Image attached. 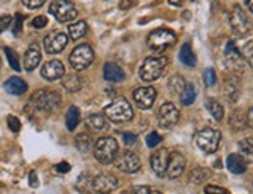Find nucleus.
Masks as SVG:
<instances>
[{
  "label": "nucleus",
  "instance_id": "nucleus-1",
  "mask_svg": "<svg viewBox=\"0 0 253 194\" xmlns=\"http://www.w3.org/2000/svg\"><path fill=\"white\" fill-rule=\"evenodd\" d=\"M104 116L112 123H128L134 118V111L126 98H115L104 107Z\"/></svg>",
  "mask_w": 253,
  "mask_h": 194
},
{
  "label": "nucleus",
  "instance_id": "nucleus-2",
  "mask_svg": "<svg viewBox=\"0 0 253 194\" xmlns=\"http://www.w3.org/2000/svg\"><path fill=\"white\" fill-rule=\"evenodd\" d=\"M61 95L55 90L50 89H40L33 93L31 96V104L35 106V109L42 112H55L61 106Z\"/></svg>",
  "mask_w": 253,
  "mask_h": 194
},
{
  "label": "nucleus",
  "instance_id": "nucleus-3",
  "mask_svg": "<svg viewBox=\"0 0 253 194\" xmlns=\"http://www.w3.org/2000/svg\"><path fill=\"white\" fill-rule=\"evenodd\" d=\"M93 154L101 165L112 163L115 155L118 154V143L112 137H101L93 145Z\"/></svg>",
  "mask_w": 253,
  "mask_h": 194
},
{
  "label": "nucleus",
  "instance_id": "nucleus-4",
  "mask_svg": "<svg viewBox=\"0 0 253 194\" xmlns=\"http://www.w3.org/2000/svg\"><path fill=\"white\" fill-rule=\"evenodd\" d=\"M168 66V58L165 56H151L146 58L140 67V78L146 82L159 79Z\"/></svg>",
  "mask_w": 253,
  "mask_h": 194
},
{
  "label": "nucleus",
  "instance_id": "nucleus-5",
  "mask_svg": "<svg viewBox=\"0 0 253 194\" xmlns=\"http://www.w3.org/2000/svg\"><path fill=\"white\" fill-rule=\"evenodd\" d=\"M176 40H177V36L174 31L168 28H159V30H154L152 33L147 36L146 44L149 47V50L155 53H163L166 48L174 45Z\"/></svg>",
  "mask_w": 253,
  "mask_h": 194
},
{
  "label": "nucleus",
  "instance_id": "nucleus-6",
  "mask_svg": "<svg viewBox=\"0 0 253 194\" xmlns=\"http://www.w3.org/2000/svg\"><path fill=\"white\" fill-rule=\"evenodd\" d=\"M220 138H222V135H220L219 131L212 127H205L196 134V145L200 151H204L205 154H213L219 148Z\"/></svg>",
  "mask_w": 253,
  "mask_h": 194
},
{
  "label": "nucleus",
  "instance_id": "nucleus-7",
  "mask_svg": "<svg viewBox=\"0 0 253 194\" xmlns=\"http://www.w3.org/2000/svg\"><path fill=\"white\" fill-rule=\"evenodd\" d=\"M228 22H230L231 30H233V33L238 38L249 35L250 30H252L250 19H249L247 13L239 5H235L233 8H231L230 16H228Z\"/></svg>",
  "mask_w": 253,
  "mask_h": 194
},
{
  "label": "nucleus",
  "instance_id": "nucleus-8",
  "mask_svg": "<svg viewBox=\"0 0 253 194\" xmlns=\"http://www.w3.org/2000/svg\"><path fill=\"white\" fill-rule=\"evenodd\" d=\"M48 9H50V14L61 24L70 22V20L76 19L78 16V9L75 3L70 2V0H53Z\"/></svg>",
  "mask_w": 253,
  "mask_h": 194
},
{
  "label": "nucleus",
  "instance_id": "nucleus-9",
  "mask_svg": "<svg viewBox=\"0 0 253 194\" xmlns=\"http://www.w3.org/2000/svg\"><path fill=\"white\" fill-rule=\"evenodd\" d=\"M93 58H95L93 48L89 44H81V45L73 48V51L70 53L69 61H70V66L73 69L78 70V72H82L93 62Z\"/></svg>",
  "mask_w": 253,
  "mask_h": 194
},
{
  "label": "nucleus",
  "instance_id": "nucleus-10",
  "mask_svg": "<svg viewBox=\"0 0 253 194\" xmlns=\"http://www.w3.org/2000/svg\"><path fill=\"white\" fill-rule=\"evenodd\" d=\"M113 165L121 172H126V174H134V172H137L142 168V161H140L139 155L131 153V151H123V153H118L117 155H115Z\"/></svg>",
  "mask_w": 253,
  "mask_h": 194
},
{
  "label": "nucleus",
  "instance_id": "nucleus-11",
  "mask_svg": "<svg viewBox=\"0 0 253 194\" xmlns=\"http://www.w3.org/2000/svg\"><path fill=\"white\" fill-rule=\"evenodd\" d=\"M90 188L97 194H109L118 188V179L113 174H98L92 177Z\"/></svg>",
  "mask_w": 253,
  "mask_h": 194
},
{
  "label": "nucleus",
  "instance_id": "nucleus-12",
  "mask_svg": "<svg viewBox=\"0 0 253 194\" xmlns=\"http://www.w3.org/2000/svg\"><path fill=\"white\" fill-rule=\"evenodd\" d=\"M69 44V36L62 31H51L44 38V48L50 55H58Z\"/></svg>",
  "mask_w": 253,
  "mask_h": 194
},
{
  "label": "nucleus",
  "instance_id": "nucleus-13",
  "mask_svg": "<svg viewBox=\"0 0 253 194\" xmlns=\"http://www.w3.org/2000/svg\"><path fill=\"white\" fill-rule=\"evenodd\" d=\"M224 58H225V64L230 70L233 72H242L244 69V59H242L241 51L236 48V45L233 42H227L225 50H224Z\"/></svg>",
  "mask_w": 253,
  "mask_h": 194
},
{
  "label": "nucleus",
  "instance_id": "nucleus-14",
  "mask_svg": "<svg viewBox=\"0 0 253 194\" xmlns=\"http://www.w3.org/2000/svg\"><path fill=\"white\" fill-rule=\"evenodd\" d=\"M179 118H181V112L173 103H165L159 109V124L162 127H173L177 124Z\"/></svg>",
  "mask_w": 253,
  "mask_h": 194
},
{
  "label": "nucleus",
  "instance_id": "nucleus-15",
  "mask_svg": "<svg viewBox=\"0 0 253 194\" xmlns=\"http://www.w3.org/2000/svg\"><path fill=\"white\" fill-rule=\"evenodd\" d=\"M155 96H157V90L151 87V85H147V87H139L134 90V101L143 111L151 109L155 101Z\"/></svg>",
  "mask_w": 253,
  "mask_h": 194
},
{
  "label": "nucleus",
  "instance_id": "nucleus-16",
  "mask_svg": "<svg viewBox=\"0 0 253 194\" xmlns=\"http://www.w3.org/2000/svg\"><path fill=\"white\" fill-rule=\"evenodd\" d=\"M40 75H42V78L47 79V81L61 79L66 75L64 64H62L61 61H58V59L47 61L44 66H42V69H40Z\"/></svg>",
  "mask_w": 253,
  "mask_h": 194
},
{
  "label": "nucleus",
  "instance_id": "nucleus-17",
  "mask_svg": "<svg viewBox=\"0 0 253 194\" xmlns=\"http://www.w3.org/2000/svg\"><path fill=\"white\" fill-rule=\"evenodd\" d=\"M168 161H170V153H168V149H165V148L157 149L155 153L151 155V166L159 177L166 176Z\"/></svg>",
  "mask_w": 253,
  "mask_h": 194
},
{
  "label": "nucleus",
  "instance_id": "nucleus-18",
  "mask_svg": "<svg viewBox=\"0 0 253 194\" xmlns=\"http://www.w3.org/2000/svg\"><path fill=\"white\" fill-rule=\"evenodd\" d=\"M186 166L185 157L181 153H173L170 154V161H168V168H166V176L170 179H177L183 174Z\"/></svg>",
  "mask_w": 253,
  "mask_h": 194
},
{
  "label": "nucleus",
  "instance_id": "nucleus-19",
  "mask_svg": "<svg viewBox=\"0 0 253 194\" xmlns=\"http://www.w3.org/2000/svg\"><path fill=\"white\" fill-rule=\"evenodd\" d=\"M222 92H224V96L228 103H236L239 98V93H241L239 77H236V75H230V77H227Z\"/></svg>",
  "mask_w": 253,
  "mask_h": 194
},
{
  "label": "nucleus",
  "instance_id": "nucleus-20",
  "mask_svg": "<svg viewBox=\"0 0 253 194\" xmlns=\"http://www.w3.org/2000/svg\"><path fill=\"white\" fill-rule=\"evenodd\" d=\"M40 50L36 44H31L28 47V50L25 51V56H24V69L27 72H31V70H35L37 66H39V62H40Z\"/></svg>",
  "mask_w": 253,
  "mask_h": 194
},
{
  "label": "nucleus",
  "instance_id": "nucleus-21",
  "mask_svg": "<svg viewBox=\"0 0 253 194\" xmlns=\"http://www.w3.org/2000/svg\"><path fill=\"white\" fill-rule=\"evenodd\" d=\"M103 75H104V79L109 81V82H121L126 78L123 69L120 66H117L115 62H106V64H104Z\"/></svg>",
  "mask_w": 253,
  "mask_h": 194
},
{
  "label": "nucleus",
  "instance_id": "nucleus-22",
  "mask_svg": "<svg viewBox=\"0 0 253 194\" xmlns=\"http://www.w3.org/2000/svg\"><path fill=\"white\" fill-rule=\"evenodd\" d=\"M3 89L9 93V95H14V96H19L22 95L28 90V84L19 77H11L8 78L6 82L3 84Z\"/></svg>",
  "mask_w": 253,
  "mask_h": 194
},
{
  "label": "nucleus",
  "instance_id": "nucleus-23",
  "mask_svg": "<svg viewBox=\"0 0 253 194\" xmlns=\"http://www.w3.org/2000/svg\"><path fill=\"white\" fill-rule=\"evenodd\" d=\"M227 168L233 172V174H244L247 171V161L239 154H230L227 157Z\"/></svg>",
  "mask_w": 253,
  "mask_h": 194
},
{
  "label": "nucleus",
  "instance_id": "nucleus-24",
  "mask_svg": "<svg viewBox=\"0 0 253 194\" xmlns=\"http://www.w3.org/2000/svg\"><path fill=\"white\" fill-rule=\"evenodd\" d=\"M228 124L233 131H242V129L247 126V114L241 109H235L230 114Z\"/></svg>",
  "mask_w": 253,
  "mask_h": 194
},
{
  "label": "nucleus",
  "instance_id": "nucleus-25",
  "mask_svg": "<svg viewBox=\"0 0 253 194\" xmlns=\"http://www.w3.org/2000/svg\"><path fill=\"white\" fill-rule=\"evenodd\" d=\"M86 124L93 129V131H106L109 127V123H108V118L104 116L103 114H92L87 116L86 120Z\"/></svg>",
  "mask_w": 253,
  "mask_h": 194
},
{
  "label": "nucleus",
  "instance_id": "nucleus-26",
  "mask_svg": "<svg viewBox=\"0 0 253 194\" xmlns=\"http://www.w3.org/2000/svg\"><path fill=\"white\" fill-rule=\"evenodd\" d=\"M67 31H69V38L70 39L78 40L82 36L87 35V24L84 22V20H76V22H73V24L69 25Z\"/></svg>",
  "mask_w": 253,
  "mask_h": 194
},
{
  "label": "nucleus",
  "instance_id": "nucleus-27",
  "mask_svg": "<svg viewBox=\"0 0 253 194\" xmlns=\"http://www.w3.org/2000/svg\"><path fill=\"white\" fill-rule=\"evenodd\" d=\"M205 107L208 109V112L213 115V118L216 121H222L224 120V107L215 98H207L205 100Z\"/></svg>",
  "mask_w": 253,
  "mask_h": 194
},
{
  "label": "nucleus",
  "instance_id": "nucleus-28",
  "mask_svg": "<svg viewBox=\"0 0 253 194\" xmlns=\"http://www.w3.org/2000/svg\"><path fill=\"white\" fill-rule=\"evenodd\" d=\"M62 85H64V89L67 92H79L82 89V79L78 77V75L72 73V75H67V77H64V79H62Z\"/></svg>",
  "mask_w": 253,
  "mask_h": 194
},
{
  "label": "nucleus",
  "instance_id": "nucleus-29",
  "mask_svg": "<svg viewBox=\"0 0 253 194\" xmlns=\"http://www.w3.org/2000/svg\"><path fill=\"white\" fill-rule=\"evenodd\" d=\"M179 58H181L182 64H185V66H188V67L196 66V55L191 48V44H188V42L182 45L181 51H179Z\"/></svg>",
  "mask_w": 253,
  "mask_h": 194
},
{
  "label": "nucleus",
  "instance_id": "nucleus-30",
  "mask_svg": "<svg viewBox=\"0 0 253 194\" xmlns=\"http://www.w3.org/2000/svg\"><path fill=\"white\" fill-rule=\"evenodd\" d=\"M239 155L247 163H253V138H244L239 142Z\"/></svg>",
  "mask_w": 253,
  "mask_h": 194
},
{
  "label": "nucleus",
  "instance_id": "nucleus-31",
  "mask_svg": "<svg viewBox=\"0 0 253 194\" xmlns=\"http://www.w3.org/2000/svg\"><path fill=\"white\" fill-rule=\"evenodd\" d=\"M79 120H81L79 109L76 106H72L70 109L67 111V115H66V124H67L69 131H75L76 126L79 124Z\"/></svg>",
  "mask_w": 253,
  "mask_h": 194
},
{
  "label": "nucleus",
  "instance_id": "nucleus-32",
  "mask_svg": "<svg viewBox=\"0 0 253 194\" xmlns=\"http://www.w3.org/2000/svg\"><path fill=\"white\" fill-rule=\"evenodd\" d=\"M185 85H186L185 79L182 77H179V75H174V77L170 78L168 89H170V92L174 93V95H181L183 92V89H185Z\"/></svg>",
  "mask_w": 253,
  "mask_h": 194
},
{
  "label": "nucleus",
  "instance_id": "nucleus-33",
  "mask_svg": "<svg viewBox=\"0 0 253 194\" xmlns=\"http://www.w3.org/2000/svg\"><path fill=\"white\" fill-rule=\"evenodd\" d=\"M196 100V87L193 84H186L183 92L181 93V103L183 106H191Z\"/></svg>",
  "mask_w": 253,
  "mask_h": 194
},
{
  "label": "nucleus",
  "instance_id": "nucleus-34",
  "mask_svg": "<svg viewBox=\"0 0 253 194\" xmlns=\"http://www.w3.org/2000/svg\"><path fill=\"white\" fill-rule=\"evenodd\" d=\"M75 143H76V148L81 151V153H89V151L92 149V146H93L92 137L89 134H79V135H76Z\"/></svg>",
  "mask_w": 253,
  "mask_h": 194
},
{
  "label": "nucleus",
  "instance_id": "nucleus-35",
  "mask_svg": "<svg viewBox=\"0 0 253 194\" xmlns=\"http://www.w3.org/2000/svg\"><path fill=\"white\" fill-rule=\"evenodd\" d=\"M208 177H210V171L205 168H196L191 171V174H189V180H191L193 183H202Z\"/></svg>",
  "mask_w": 253,
  "mask_h": 194
},
{
  "label": "nucleus",
  "instance_id": "nucleus-36",
  "mask_svg": "<svg viewBox=\"0 0 253 194\" xmlns=\"http://www.w3.org/2000/svg\"><path fill=\"white\" fill-rule=\"evenodd\" d=\"M241 55L249 66L253 69V40H249L244 44V47L241 48Z\"/></svg>",
  "mask_w": 253,
  "mask_h": 194
},
{
  "label": "nucleus",
  "instance_id": "nucleus-37",
  "mask_svg": "<svg viewBox=\"0 0 253 194\" xmlns=\"http://www.w3.org/2000/svg\"><path fill=\"white\" fill-rule=\"evenodd\" d=\"M5 55H6V58H8V62H9V66H11V69L16 70V72H20V62H19L17 53H16L13 48L6 47V48H5Z\"/></svg>",
  "mask_w": 253,
  "mask_h": 194
},
{
  "label": "nucleus",
  "instance_id": "nucleus-38",
  "mask_svg": "<svg viewBox=\"0 0 253 194\" xmlns=\"http://www.w3.org/2000/svg\"><path fill=\"white\" fill-rule=\"evenodd\" d=\"M24 19H25V16L24 14H20V13H16V16H14V25H13V33H14V36H19L20 33H22V27H24Z\"/></svg>",
  "mask_w": 253,
  "mask_h": 194
},
{
  "label": "nucleus",
  "instance_id": "nucleus-39",
  "mask_svg": "<svg viewBox=\"0 0 253 194\" xmlns=\"http://www.w3.org/2000/svg\"><path fill=\"white\" fill-rule=\"evenodd\" d=\"M204 81H205L207 87H213V85L216 84V81H217L215 69H207L205 70V73H204Z\"/></svg>",
  "mask_w": 253,
  "mask_h": 194
},
{
  "label": "nucleus",
  "instance_id": "nucleus-40",
  "mask_svg": "<svg viewBox=\"0 0 253 194\" xmlns=\"http://www.w3.org/2000/svg\"><path fill=\"white\" fill-rule=\"evenodd\" d=\"M6 123H8V127H9V131H11V132L17 134V132L20 131V120H19L17 116L9 115V116L6 118Z\"/></svg>",
  "mask_w": 253,
  "mask_h": 194
},
{
  "label": "nucleus",
  "instance_id": "nucleus-41",
  "mask_svg": "<svg viewBox=\"0 0 253 194\" xmlns=\"http://www.w3.org/2000/svg\"><path fill=\"white\" fill-rule=\"evenodd\" d=\"M162 143V135H159L157 132H151L149 135L146 137V145L147 148H155L157 145Z\"/></svg>",
  "mask_w": 253,
  "mask_h": 194
},
{
  "label": "nucleus",
  "instance_id": "nucleus-42",
  "mask_svg": "<svg viewBox=\"0 0 253 194\" xmlns=\"http://www.w3.org/2000/svg\"><path fill=\"white\" fill-rule=\"evenodd\" d=\"M47 24H48V19L45 16H37V17H35L33 20H31V25H33L35 28H37V30L45 28Z\"/></svg>",
  "mask_w": 253,
  "mask_h": 194
},
{
  "label": "nucleus",
  "instance_id": "nucleus-43",
  "mask_svg": "<svg viewBox=\"0 0 253 194\" xmlns=\"http://www.w3.org/2000/svg\"><path fill=\"white\" fill-rule=\"evenodd\" d=\"M137 142H139V138H137L135 134H132V132H124L123 134V143L126 146H134V145H137Z\"/></svg>",
  "mask_w": 253,
  "mask_h": 194
},
{
  "label": "nucleus",
  "instance_id": "nucleus-44",
  "mask_svg": "<svg viewBox=\"0 0 253 194\" xmlns=\"http://www.w3.org/2000/svg\"><path fill=\"white\" fill-rule=\"evenodd\" d=\"M47 0H22L24 6H27L28 9H37L44 5Z\"/></svg>",
  "mask_w": 253,
  "mask_h": 194
},
{
  "label": "nucleus",
  "instance_id": "nucleus-45",
  "mask_svg": "<svg viewBox=\"0 0 253 194\" xmlns=\"http://www.w3.org/2000/svg\"><path fill=\"white\" fill-rule=\"evenodd\" d=\"M205 194H228V191L222 187L216 185H207L205 187Z\"/></svg>",
  "mask_w": 253,
  "mask_h": 194
},
{
  "label": "nucleus",
  "instance_id": "nucleus-46",
  "mask_svg": "<svg viewBox=\"0 0 253 194\" xmlns=\"http://www.w3.org/2000/svg\"><path fill=\"white\" fill-rule=\"evenodd\" d=\"M13 22V17L11 16H8V14H3V16H0V33H3V31L11 25Z\"/></svg>",
  "mask_w": 253,
  "mask_h": 194
},
{
  "label": "nucleus",
  "instance_id": "nucleus-47",
  "mask_svg": "<svg viewBox=\"0 0 253 194\" xmlns=\"http://www.w3.org/2000/svg\"><path fill=\"white\" fill-rule=\"evenodd\" d=\"M55 169H56L58 172H61V174H66V172L70 171V165L67 163V161H61V163H58V165L55 166Z\"/></svg>",
  "mask_w": 253,
  "mask_h": 194
},
{
  "label": "nucleus",
  "instance_id": "nucleus-48",
  "mask_svg": "<svg viewBox=\"0 0 253 194\" xmlns=\"http://www.w3.org/2000/svg\"><path fill=\"white\" fill-rule=\"evenodd\" d=\"M37 185H39V182H37V174L35 171H31L30 172V187L31 188H37Z\"/></svg>",
  "mask_w": 253,
  "mask_h": 194
},
{
  "label": "nucleus",
  "instance_id": "nucleus-49",
  "mask_svg": "<svg viewBox=\"0 0 253 194\" xmlns=\"http://www.w3.org/2000/svg\"><path fill=\"white\" fill-rule=\"evenodd\" d=\"M139 0H121V3H120V8L121 9H129V8H132Z\"/></svg>",
  "mask_w": 253,
  "mask_h": 194
},
{
  "label": "nucleus",
  "instance_id": "nucleus-50",
  "mask_svg": "<svg viewBox=\"0 0 253 194\" xmlns=\"http://www.w3.org/2000/svg\"><path fill=\"white\" fill-rule=\"evenodd\" d=\"M149 193L151 191L147 187H134L132 191H131V194H149Z\"/></svg>",
  "mask_w": 253,
  "mask_h": 194
},
{
  "label": "nucleus",
  "instance_id": "nucleus-51",
  "mask_svg": "<svg viewBox=\"0 0 253 194\" xmlns=\"http://www.w3.org/2000/svg\"><path fill=\"white\" fill-rule=\"evenodd\" d=\"M247 124L250 127H253V107H250V111L247 114Z\"/></svg>",
  "mask_w": 253,
  "mask_h": 194
},
{
  "label": "nucleus",
  "instance_id": "nucleus-52",
  "mask_svg": "<svg viewBox=\"0 0 253 194\" xmlns=\"http://www.w3.org/2000/svg\"><path fill=\"white\" fill-rule=\"evenodd\" d=\"M168 3L173 6H182V0H168Z\"/></svg>",
  "mask_w": 253,
  "mask_h": 194
},
{
  "label": "nucleus",
  "instance_id": "nucleus-53",
  "mask_svg": "<svg viewBox=\"0 0 253 194\" xmlns=\"http://www.w3.org/2000/svg\"><path fill=\"white\" fill-rule=\"evenodd\" d=\"M247 6H249V9L253 13V0H247Z\"/></svg>",
  "mask_w": 253,
  "mask_h": 194
},
{
  "label": "nucleus",
  "instance_id": "nucleus-54",
  "mask_svg": "<svg viewBox=\"0 0 253 194\" xmlns=\"http://www.w3.org/2000/svg\"><path fill=\"white\" fill-rule=\"evenodd\" d=\"M149 194H162V193H160V191H151Z\"/></svg>",
  "mask_w": 253,
  "mask_h": 194
},
{
  "label": "nucleus",
  "instance_id": "nucleus-55",
  "mask_svg": "<svg viewBox=\"0 0 253 194\" xmlns=\"http://www.w3.org/2000/svg\"><path fill=\"white\" fill-rule=\"evenodd\" d=\"M0 69H2V59H0Z\"/></svg>",
  "mask_w": 253,
  "mask_h": 194
},
{
  "label": "nucleus",
  "instance_id": "nucleus-56",
  "mask_svg": "<svg viewBox=\"0 0 253 194\" xmlns=\"http://www.w3.org/2000/svg\"><path fill=\"white\" fill-rule=\"evenodd\" d=\"M121 194H129V193H121Z\"/></svg>",
  "mask_w": 253,
  "mask_h": 194
},
{
  "label": "nucleus",
  "instance_id": "nucleus-57",
  "mask_svg": "<svg viewBox=\"0 0 253 194\" xmlns=\"http://www.w3.org/2000/svg\"><path fill=\"white\" fill-rule=\"evenodd\" d=\"M89 194H97V193H89Z\"/></svg>",
  "mask_w": 253,
  "mask_h": 194
}]
</instances>
